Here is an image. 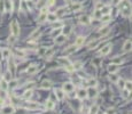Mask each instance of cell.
I'll list each match as a JSON object with an SVG mask.
<instances>
[{
	"instance_id": "f6af8a7d",
	"label": "cell",
	"mask_w": 132,
	"mask_h": 114,
	"mask_svg": "<svg viewBox=\"0 0 132 114\" xmlns=\"http://www.w3.org/2000/svg\"><path fill=\"white\" fill-rule=\"evenodd\" d=\"M123 62V60H120V58H115V60L114 61H113V64H116V65H118V64H120V63H122Z\"/></svg>"
},
{
	"instance_id": "d6986e66",
	"label": "cell",
	"mask_w": 132,
	"mask_h": 114,
	"mask_svg": "<svg viewBox=\"0 0 132 114\" xmlns=\"http://www.w3.org/2000/svg\"><path fill=\"white\" fill-rule=\"evenodd\" d=\"M100 20H101L102 23H108L110 20H112V16H110L109 14H106V15H102L101 17H100Z\"/></svg>"
},
{
	"instance_id": "f5cc1de1",
	"label": "cell",
	"mask_w": 132,
	"mask_h": 114,
	"mask_svg": "<svg viewBox=\"0 0 132 114\" xmlns=\"http://www.w3.org/2000/svg\"><path fill=\"white\" fill-rule=\"evenodd\" d=\"M65 3H67V4H70V3H71V0H65Z\"/></svg>"
},
{
	"instance_id": "11a10c76",
	"label": "cell",
	"mask_w": 132,
	"mask_h": 114,
	"mask_svg": "<svg viewBox=\"0 0 132 114\" xmlns=\"http://www.w3.org/2000/svg\"><path fill=\"white\" fill-rule=\"evenodd\" d=\"M25 1H30V0H25Z\"/></svg>"
},
{
	"instance_id": "2e32d148",
	"label": "cell",
	"mask_w": 132,
	"mask_h": 114,
	"mask_svg": "<svg viewBox=\"0 0 132 114\" xmlns=\"http://www.w3.org/2000/svg\"><path fill=\"white\" fill-rule=\"evenodd\" d=\"M55 95H56L57 99L62 100L63 97H64V91H63L62 89H55Z\"/></svg>"
},
{
	"instance_id": "6da1fadb",
	"label": "cell",
	"mask_w": 132,
	"mask_h": 114,
	"mask_svg": "<svg viewBox=\"0 0 132 114\" xmlns=\"http://www.w3.org/2000/svg\"><path fill=\"white\" fill-rule=\"evenodd\" d=\"M10 32H12V35L15 38L20 37V25L16 21H13L10 23Z\"/></svg>"
},
{
	"instance_id": "30bf717a",
	"label": "cell",
	"mask_w": 132,
	"mask_h": 114,
	"mask_svg": "<svg viewBox=\"0 0 132 114\" xmlns=\"http://www.w3.org/2000/svg\"><path fill=\"white\" fill-rule=\"evenodd\" d=\"M131 50V40H126L123 45V51L124 52H127Z\"/></svg>"
},
{
	"instance_id": "ab89813d",
	"label": "cell",
	"mask_w": 132,
	"mask_h": 114,
	"mask_svg": "<svg viewBox=\"0 0 132 114\" xmlns=\"http://www.w3.org/2000/svg\"><path fill=\"white\" fill-rule=\"evenodd\" d=\"M4 0H0V14H3L5 12V5H4Z\"/></svg>"
},
{
	"instance_id": "7bdbcfd3",
	"label": "cell",
	"mask_w": 132,
	"mask_h": 114,
	"mask_svg": "<svg viewBox=\"0 0 132 114\" xmlns=\"http://www.w3.org/2000/svg\"><path fill=\"white\" fill-rule=\"evenodd\" d=\"M16 55H17L18 57H24L25 56V52L23 51V50H16Z\"/></svg>"
},
{
	"instance_id": "74e56055",
	"label": "cell",
	"mask_w": 132,
	"mask_h": 114,
	"mask_svg": "<svg viewBox=\"0 0 132 114\" xmlns=\"http://www.w3.org/2000/svg\"><path fill=\"white\" fill-rule=\"evenodd\" d=\"M59 62H60L61 64H63L64 66H67V65H69V64H70L69 61H68L67 58H59Z\"/></svg>"
},
{
	"instance_id": "8992f818",
	"label": "cell",
	"mask_w": 132,
	"mask_h": 114,
	"mask_svg": "<svg viewBox=\"0 0 132 114\" xmlns=\"http://www.w3.org/2000/svg\"><path fill=\"white\" fill-rule=\"evenodd\" d=\"M4 5H5V10L6 12H9V13L13 12V1L12 0H7L6 3H4Z\"/></svg>"
},
{
	"instance_id": "4316f807",
	"label": "cell",
	"mask_w": 132,
	"mask_h": 114,
	"mask_svg": "<svg viewBox=\"0 0 132 114\" xmlns=\"http://www.w3.org/2000/svg\"><path fill=\"white\" fill-rule=\"evenodd\" d=\"M70 32H71V26L70 25H68V26H64V29H63V35H65L67 37L68 34H70Z\"/></svg>"
},
{
	"instance_id": "52a82bcc",
	"label": "cell",
	"mask_w": 132,
	"mask_h": 114,
	"mask_svg": "<svg viewBox=\"0 0 132 114\" xmlns=\"http://www.w3.org/2000/svg\"><path fill=\"white\" fill-rule=\"evenodd\" d=\"M110 49H112V45H107V46H105V47H103V48L101 49V51H100V55H101V56H106V55L109 54Z\"/></svg>"
},
{
	"instance_id": "ac0fdd59",
	"label": "cell",
	"mask_w": 132,
	"mask_h": 114,
	"mask_svg": "<svg viewBox=\"0 0 132 114\" xmlns=\"http://www.w3.org/2000/svg\"><path fill=\"white\" fill-rule=\"evenodd\" d=\"M27 109H38L39 108V105L36 104V103H29V104L25 106Z\"/></svg>"
},
{
	"instance_id": "d4e9b609",
	"label": "cell",
	"mask_w": 132,
	"mask_h": 114,
	"mask_svg": "<svg viewBox=\"0 0 132 114\" xmlns=\"http://www.w3.org/2000/svg\"><path fill=\"white\" fill-rule=\"evenodd\" d=\"M76 49H77V47H76V46H71V47H69V48H68V49L64 51V55L72 54L74 51H76Z\"/></svg>"
},
{
	"instance_id": "836d02e7",
	"label": "cell",
	"mask_w": 132,
	"mask_h": 114,
	"mask_svg": "<svg viewBox=\"0 0 132 114\" xmlns=\"http://www.w3.org/2000/svg\"><path fill=\"white\" fill-rule=\"evenodd\" d=\"M53 54H54V49H48V50H46V52H45L46 58H51V57L53 56Z\"/></svg>"
},
{
	"instance_id": "4fadbf2b",
	"label": "cell",
	"mask_w": 132,
	"mask_h": 114,
	"mask_svg": "<svg viewBox=\"0 0 132 114\" xmlns=\"http://www.w3.org/2000/svg\"><path fill=\"white\" fill-rule=\"evenodd\" d=\"M56 20H57V16L55 14H53V13H48L47 16H46V21H48V22H55Z\"/></svg>"
},
{
	"instance_id": "60d3db41",
	"label": "cell",
	"mask_w": 132,
	"mask_h": 114,
	"mask_svg": "<svg viewBox=\"0 0 132 114\" xmlns=\"http://www.w3.org/2000/svg\"><path fill=\"white\" fill-rule=\"evenodd\" d=\"M130 94H131V91H129V90H126V89H123V97H124V98H127V97L130 96Z\"/></svg>"
},
{
	"instance_id": "d590c367",
	"label": "cell",
	"mask_w": 132,
	"mask_h": 114,
	"mask_svg": "<svg viewBox=\"0 0 132 114\" xmlns=\"http://www.w3.org/2000/svg\"><path fill=\"white\" fill-rule=\"evenodd\" d=\"M16 86H17V81L16 80H10L8 82V87H10V88H15Z\"/></svg>"
},
{
	"instance_id": "8fae6325",
	"label": "cell",
	"mask_w": 132,
	"mask_h": 114,
	"mask_svg": "<svg viewBox=\"0 0 132 114\" xmlns=\"http://www.w3.org/2000/svg\"><path fill=\"white\" fill-rule=\"evenodd\" d=\"M38 72V67L36 66V65H32V66H29L28 67V70H27V73L28 74H35V73H37Z\"/></svg>"
},
{
	"instance_id": "d6a6232c",
	"label": "cell",
	"mask_w": 132,
	"mask_h": 114,
	"mask_svg": "<svg viewBox=\"0 0 132 114\" xmlns=\"http://www.w3.org/2000/svg\"><path fill=\"white\" fill-rule=\"evenodd\" d=\"M89 84H90V87H95L98 84V81L94 79V78H91L90 80H89Z\"/></svg>"
},
{
	"instance_id": "e0dca14e",
	"label": "cell",
	"mask_w": 132,
	"mask_h": 114,
	"mask_svg": "<svg viewBox=\"0 0 132 114\" xmlns=\"http://www.w3.org/2000/svg\"><path fill=\"white\" fill-rule=\"evenodd\" d=\"M84 41H85V38L84 37H78L77 39H76V47H80L82 45H84Z\"/></svg>"
},
{
	"instance_id": "4dcf8cb0",
	"label": "cell",
	"mask_w": 132,
	"mask_h": 114,
	"mask_svg": "<svg viewBox=\"0 0 132 114\" xmlns=\"http://www.w3.org/2000/svg\"><path fill=\"white\" fill-rule=\"evenodd\" d=\"M116 82H117V86H118L121 89H124V86H125V81H124V80H123V79H118Z\"/></svg>"
},
{
	"instance_id": "cb8c5ba5",
	"label": "cell",
	"mask_w": 132,
	"mask_h": 114,
	"mask_svg": "<svg viewBox=\"0 0 132 114\" xmlns=\"http://www.w3.org/2000/svg\"><path fill=\"white\" fill-rule=\"evenodd\" d=\"M32 94H33V91L32 90H27V91L23 94V98H25V99H29V98H31L32 97Z\"/></svg>"
},
{
	"instance_id": "1f68e13d",
	"label": "cell",
	"mask_w": 132,
	"mask_h": 114,
	"mask_svg": "<svg viewBox=\"0 0 132 114\" xmlns=\"http://www.w3.org/2000/svg\"><path fill=\"white\" fill-rule=\"evenodd\" d=\"M46 108L47 109H53L54 108V102H52V100H47V102H46Z\"/></svg>"
},
{
	"instance_id": "8d00e7d4",
	"label": "cell",
	"mask_w": 132,
	"mask_h": 114,
	"mask_svg": "<svg viewBox=\"0 0 132 114\" xmlns=\"http://www.w3.org/2000/svg\"><path fill=\"white\" fill-rule=\"evenodd\" d=\"M63 13H65V7H62V8H59L55 13V15H63Z\"/></svg>"
},
{
	"instance_id": "ee69618b",
	"label": "cell",
	"mask_w": 132,
	"mask_h": 114,
	"mask_svg": "<svg viewBox=\"0 0 132 114\" xmlns=\"http://www.w3.org/2000/svg\"><path fill=\"white\" fill-rule=\"evenodd\" d=\"M27 108H18L17 109V114H27Z\"/></svg>"
},
{
	"instance_id": "7dc6e473",
	"label": "cell",
	"mask_w": 132,
	"mask_h": 114,
	"mask_svg": "<svg viewBox=\"0 0 132 114\" xmlns=\"http://www.w3.org/2000/svg\"><path fill=\"white\" fill-rule=\"evenodd\" d=\"M101 13H100V10H95V15H94V17L95 18H100L101 17Z\"/></svg>"
},
{
	"instance_id": "7a4b0ae2",
	"label": "cell",
	"mask_w": 132,
	"mask_h": 114,
	"mask_svg": "<svg viewBox=\"0 0 132 114\" xmlns=\"http://www.w3.org/2000/svg\"><path fill=\"white\" fill-rule=\"evenodd\" d=\"M121 12L124 16H131V6L129 5L127 1H125L122 6H121Z\"/></svg>"
},
{
	"instance_id": "db71d44e",
	"label": "cell",
	"mask_w": 132,
	"mask_h": 114,
	"mask_svg": "<svg viewBox=\"0 0 132 114\" xmlns=\"http://www.w3.org/2000/svg\"><path fill=\"white\" fill-rule=\"evenodd\" d=\"M1 58H3V55H1V51H0V60H1Z\"/></svg>"
},
{
	"instance_id": "bcb514c9",
	"label": "cell",
	"mask_w": 132,
	"mask_h": 114,
	"mask_svg": "<svg viewBox=\"0 0 132 114\" xmlns=\"http://www.w3.org/2000/svg\"><path fill=\"white\" fill-rule=\"evenodd\" d=\"M72 66H74V70L80 69V67H82V63H80V62H78V63H76V64H74V65H72Z\"/></svg>"
},
{
	"instance_id": "9a60e30c",
	"label": "cell",
	"mask_w": 132,
	"mask_h": 114,
	"mask_svg": "<svg viewBox=\"0 0 132 114\" xmlns=\"http://www.w3.org/2000/svg\"><path fill=\"white\" fill-rule=\"evenodd\" d=\"M100 43V40H94V41H91L87 46V49H94L98 47V45Z\"/></svg>"
},
{
	"instance_id": "816d5d0a",
	"label": "cell",
	"mask_w": 132,
	"mask_h": 114,
	"mask_svg": "<svg viewBox=\"0 0 132 114\" xmlns=\"http://www.w3.org/2000/svg\"><path fill=\"white\" fill-rule=\"evenodd\" d=\"M54 1H55V0H48L46 5H48V6H53V5H54Z\"/></svg>"
},
{
	"instance_id": "ba28073f",
	"label": "cell",
	"mask_w": 132,
	"mask_h": 114,
	"mask_svg": "<svg viewBox=\"0 0 132 114\" xmlns=\"http://www.w3.org/2000/svg\"><path fill=\"white\" fill-rule=\"evenodd\" d=\"M40 87L44 88V89H48V88L52 87V81L51 80H44L41 82V84H40Z\"/></svg>"
},
{
	"instance_id": "e575fe53",
	"label": "cell",
	"mask_w": 132,
	"mask_h": 114,
	"mask_svg": "<svg viewBox=\"0 0 132 114\" xmlns=\"http://www.w3.org/2000/svg\"><path fill=\"white\" fill-rule=\"evenodd\" d=\"M39 35H40V30H36L35 32L30 35V39H36V38H38Z\"/></svg>"
},
{
	"instance_id": "9c48e42d",
	"label": "cell",
	"mask_w": 132,
	"mask_h": 114,
	"mask_svg": "<svg viewBox=\"0 0 132 114\" xmlns=\"http://www.w3.org/2000/svg\"><path fill=\"white\" fill-rule=\"evenodd\" d=\"M67 40V37L63 34H60V35H57V37H55V42L56 43H59V45H61V43H63V42Z\"/></svg>"
},
{
	"instance_id": "c3c4849f",
	"label": "cell",
	"mask_w": 132,
	"mask_h": 114,
	"mask_svg": "<svg viewBox=\"0 0 132 114\" xmlns=\"http://www.w3.org/2000/svg\"><path fill=\"white\" fill-rule=\"evenodd\" d=\"M117 80H118V79H117V77H116V75H115V74H112V75H110V81L116 82Z\"/></svg>"
},
{
	"instance_id": "83f0119b",
	"label": "cell",
	"mask_w": 132,
	"mask_h": 114,
	"mask_svg": "<svg viewBox=\"0 0 132 114\" xmlns=\"http://www.w3.org/2000/svg\"><path fill=\"white\" fill-rule=\"evenodd\" d=\"M15 67L16 66H15V63H14V61H10V63H9V72L12 73V74L15 72Z\"/></svg>"
},
{
	"instance_id": "7c38bea8",
	"label": "cell",
	"mask_w": 132,
	"mask_h": 114,
	"mask_svg": "<svg viewBox=\"0 0 132 114\" xmlns=\"http://www.w3.org/2000/svg\"><path fill=\"white\" fill-rule=\"evenodd\" d=\"M77 96H78V98H80V99H84L85 97L87 96L86 89H84V88H82V89H79V90H78V92H77Z\"/></svg>"
},
{
	"instance_id": "7402d4cb",
	"label": "cell",
	"mask_w": 132,
	"mask_h": 114,
	"mask_svg": "<svg viewBox=\"0 0 132 114\" xmlns=\"http://www.w3.org/2000/svg\"><path fill=\"white\" fill-rule=\"evenodd\" d=\"M0 86H1V89H3V90H7L8 82L6 81L5 79H1V80H0Z\"/></svg>"
},
{
	"instance_id": "b9f144b4",
	"label": "cell",
	"mask_w": 132,
	"mask_h": 114,
	"mask_svg": "<svg viewBox=\"0 0 132 114\" xmlns=\"http://www.w3.org/2000/svg\"><path fill=\"white\" fill-rule=\"evenodd\" d=\"M46 48H40L39 49V51H38V55H39V56H44V55H45V52H46Z\"/></svg>"
},
{
	"instance_id": "f546056e",
	"label": "cell",
	"mask_w": 132,
	"mask_h": 114,
	"mask_svg": "<svg viewBox=\"0 0 132 114\" xmlns=\"http://www.w3.org/2000/svg\"><path fill=\"white\" fill-rule=\"evenodd\" d=\"M71 9L75 10V12L80 10V9H82V5H80V4H78V3H76V4H74V5L71 6Z\"/></svg>"
},
{
	"instance_id": "ffe728a7",
	"label": "cell",
	"mask_w": 132,
	"mask_h": 114,
	"mask_svg": "<svg viewBox=\"0 0 132 114\" xmlns=\"http://www.w3.org/2000/svg\"><path fill=\"white\" fill-rule=\"evenodd\" d=\"M117 67H118V65H116V64H112V65H109V66H108V71H109L110 73H115V72H117Z\"/></svg>"
},
{
	"instance_id": "f907efd6",
	"label": "cell",
	"mask_w": 132,
	"mask_h": 114,
	"mask_svg": "<svg viewBox=\"0 0 132 114\" xmlns=\"http://www.w3.org/2000/svg\"><path fill=\"white\" fill-rule=\"evenodd\" d=\"M112 4L113 5H118V4H121V0H112Z\"/></svg>"
},
{
	"instance_id": "277c9868",
	"label": "cell",
	"mask_w": 132,
	"mask_h": 114,
	"mask_svg": "<svg viewBox=\"0 0 132 114\" xmlns=\"http://www.w3.org/2000/svg\"><path fill=\"white\" fill-rule=\"evenodd\" d=\"M15 113V108L12 105H7V106L3 107L1 109V114H14Z\"/></svg>"
},
{
	"instance_id": "f1b7e54d",
	"label": "cell",
	"mask_w": 132,
	"mask_h": 114,
	"mask_svg": "<svg viewBox=\"0 0 132 114\" xmlns=\"http://www.w3.org/2000/svg\"><path fill=\"white\" fill-rule=\"evenodd\" d=\"M98 111H99V106L98 105H93L90 108V114H97Z\"/></svg>"
},
{
	"instance_id": "681fc988",
	"label": "cell",
	"mask_w": 132,
	"mask_h": 114,
	"mask_svg": "<svg viewBox=\"0 0 132 114\" xmlns=\"http://www.w3.org/2000/svg\"><path fill=\"white\" fill-rule=\"evenodd\" d=\"M15 39H16V38H15V37H13V35H12V37H9V39H8V42H9V43H14Z\"/></svg>"
},
{
	"instance_id": "3957f363",
	"label": "cell",
	"mask_w": 132,
	"mask_h": 114,
	"mask_svg": "<svg viewBox=\"0 0 132 114\" xmlns=\"http://www.w3.org/2000/svg\"><path fill=\"white\" fill-rule=\"evenodd\" d=\"M86 92L90 98H95L98 96V89L95 87H90L89 89H86Z\"/></svg>"
},
{
	"instance_id": "5bb4252c",
	"label": "cell",
	"mask_w": 132,
	"mask_h": 114,
	"mask_svg": "<svg viewBox=\"0 0 132 114\" xmlns=\"http://www.w3.org/2000/svg\"><path fill=\"white\" fill-rule=\"evenodd\" d=\"M79 22L82 23V24H85V25L90 24V17L86 16V15H83V16H80L79 17Z\"/></svg>"
},
{
	"instance_id": "5b68a950",
	"label": "cell",
	"mask_w": 132,
	"mask_h": 114,
	"mask_svg": "<svg viewBox=\"0 0 132 114\" xmlns=\"http://www.w3.org/2000/svg\"><path fill=\"white\" fill-rule=\"evenodd\" d=\"M74 89H75V86H74V83H71V82H65V83L63 84L62 90L64 92H72Z\"/></svg>"
},
{
	"instance_id": "44dd1931",
	"label": "cell",
	"mask_w": 132,
	"mask_h": 114,
	"mask_svg": "<svg viewBox=\"0 0 132 114\" xmlns=\"http://www.w3.org/2000/svg\"><path fill=\"white\" fill-rule=\"evenodd\" d=\"M46 16H47V13H41L38 17V23H44L46 21Z\"/></svg>"
},
{
	"instance_id": "603a6c76",
	"label": "cell",
	"mask_w": 132,
	"mask_h": 114,
	"mask_svg": "<svg viewBox=\"0 0 132 114\" xmlns=\"http://www.w3.org/2000/svg\"><path fill=\"white\" fill-rule=\"evenodd\" d=\"M1 55H3V58L7 60V58H9V56H10V50L9 49H4L3 51H1Z\"/></svg>"
},
{
	"instance_id": "f35d334b",
	"label": "cell",
	"mask_w": 132,
	"mask_h": 114,
	"mask_svg": "<svg viewBox=\"0 0 132 114\" xmlns=\"http://www.w3.org/2000/svg\"><path fill=\"white\" fill-rule=\"evenodd\" d=\"M10 78H12V73H10L9 72V71H8V72L7 73H6V74L5 75H4V79H5L6 80V81H10Z\"/></svg>"
},
{
	"instance_id": "484cf974",
	"label": "cell",
	"mask_w": 132,
	"mask_h": 114,
	"mask_svg": "<svg viewBox=\"0 0 132 114\" xmlns=\"http://www.w3.org/2000/svg\"><path fill=\"white\" fill-rule=\"evenodd\" d=\"M109 31H110V27L109 26H105L103 29H101V30H100V35H102V37H103V35H106L108 32H109Z\"/></svg>"
}]
</instances>
